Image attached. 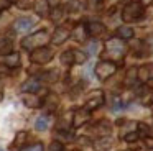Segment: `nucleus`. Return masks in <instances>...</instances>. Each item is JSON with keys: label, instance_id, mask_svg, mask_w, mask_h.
Here are the masks:
<instances>
[{"label": "nucleus", "instance_id": "a211bd4d", "mask_svg": "<svg viewBox=\"0 0 153 151\" xmlns=\"http://www.w3.org/2000/svg\"><path fill=\"white\" fill-rule=\"evenodd\" d=\"M61 62L64 66H73L74 64V49H68L61 54Z\"/></svg>", "mask_w": 153, "mask_h": 151}, {"label": "nucleus", "instance_id": "ea45409f", "mask_svg": "<svg viewBox=\"0 0 153 151\" xmlns=\"http://www.w3.org/2000/svg\"><path fill=\"white\" fill-rule=\"evenodd\" d=\"M125 151H132V150H125Z\"/></svg>", "mask_w": 153, "mask_h": 151}, {"label": "nucleus", "instance_id": "473e14b6", "mask_svg": "<svg viewBox=\"0 0 153 151\" xmlns=\"http://www.w3.org/2000/svg\"><path fill=\"white\" fill-rule=\"evenodd\" d=\"M22 151H43V144L35 143V144H31V146H28V148H23Z\"/></svg>", "mask_w": 153, "mask_h": 151}, {"label": "nucleus", "instance_id": "0eeeda50", "mask_svg": "<svg viewBox=\"0 0 153 151\" xmlns=\"http://www.w3.org/2000/svg\"><path fill=\"white\" fill-rule=\"evenodd\" d=\"M33 26H35V18H30V16H22V18L15 20V23H13V30L17 33L30 31Z\"/></svg>", "mask_w": 153, "mask_h": 151}, {"label": "nucleus", "instance_id": "20e7f679", "mask_svg": "<svg viewBox=\"0 0 153 151\" xmlns=\"http://www.w3.org/2000/svg\"><path fill=\"white\" fill-rule=\"evenodd\" d=\"M115 71H117V64L114 61L104 59V61H100V62L96 64V76H97V79H100V81L109 79L110 76L115 74Z\"/></svg>", "mask_w": 153, "mask_h": 151}, {"label": "nucleus", "instance_id": "f257e3e1", "mask_svg": "<svg viewBox=\"0 0 153 151\" xmlns=\"http://www.w3.org/2000/svg\"><path fill=\"white\" fill-rule=\"evenodd\" d=\"M127 46L120 38H110L105 41V58H109L107 61H120L125 56Z\"/></svg>", "mask_w": 153, "mask_h": 151}, {"label": "nucleus", "instance_id": "7ed1b4c3", "mask_svg": "<svg viewBox=\"0 0 153 151\" xmlns=\"http://www.w3.org/2000/svg\"><path fill=\"white\" fill-rule=\"evenodd\" d=\"M145 15V5L142 2H128L122 10V20L127 23L138 21Z\"/></svg>", "mask_w": 153, "mask_h": 151}, {"label": "nucleus", "instance_id": "f03ea898", "mask_svg": "<svg viewBox=\"0 0 153 151\" xmlns=\"http://www.w3.org/2000/svg\"><path fill=\"white\" fill-rule=\"evenodd\" d=\"M50 38L51 36L46 30H40V31L27 36V38L22 41V46H23V49H27V51H35V49H38V48L46 44V43L50 41Z\"/></svg>", "mask_w": 153, "mask_h": 151}, {"label": "nucleus", "instance_id": "7c9ffc66", "mask_svg": "<svg viewBox=\"0 0 153 151\" xmlns=\"http://www.w3.org/2000/svg\"><path fill=\"white\" fill-rule=\"evenodd\" d=\"M123 140H125L127 143H132V141H137V140H138V133H137V131H132V133H127L125 136H123Z\"/></svg>", "mask_w": 153, "mask_h": 151}, {"label": "nucleus", "instance_id": "1a4fd4ad", "mask_svg": "<svg viewBox=\"0 0 153 151\" xmlns=\"http://www.w3.org/2000/svg\"><path fill=\"white\" fill-rule=\"evenodd\" d=\"M91 120V112L87 110V108H77L76 112H74V118H73V125L76 128L82 127L84 123H87V121Z\"/></svg>", "mask_w": 153, "mask_h": 151}, {"label": "nucleus", "instance_id": "e433bc0d", "mask_svg": "<svg viewBox=\"0 0 153 151\" xmlns=\"http://www.w3.org/2000/svg\"><path fill=\"white\" fill-rule=\"evenodd\" d=\"M152 2H153V0H142L143 5H148V3H152Z\"/></svg>", "mask_w": 153, "mask_h": 151}, {"label": "nucleus", "instance_id": "f8f14e48", "mask_svg": "<svg viewBox=\"0 0 153 151\" xmlns=\"http://www.w3.org/2000/svg\"><path fill=\"white\" fill-rule=\"evenodd\" d=\"M2 62H4L7 67H18L20 66V54L18 53H8V54H4L2 58Z\"/></svg>", "mask_w": 153, "mask_h": 151}, {"label": "nucleus", "instance_id": "a19ab883", "mask_svg": "<svg viewBox=\"0 0 153 151\" xmlns=\"http://www.w3.org/2000/svg\"><path fill=\"white\" fill-rule=\"evenodd\" d=\"M0 151H4V150H2V148H0Z\"/></svg>", "mask_w": 153, "mask_h": 151}, {"label": "nucleus", "instance_id": "a878e982", "mask_svg": "<svg viewBox=\"0 0 153 151\" xmlns=\"http://www.w3.org/2000/svg\"><path fill=\"white\" fill-rule=\"evenodd\" d=\"M137 127H138V136H140V135H142L143 138L152 136V130H150L148 125H145V123H138Z\"/></svg>", "mask_w": 153, "mask_h": 151}, {"label": "nucleus", "instance_id": "2eb2a0df", "mask_svg": "<svg viewBox=\"0 0 153 151\" xmlns=\"http://www.w3.org/2000/svg\"><path fill=\"white\" fill-rule=\"evenodd\" d=\"M71 36H73L76 41L82 43L84 39L87 38V31H86V25H77L76 28L73 30V33H71Z\"/></svg>", "mask_w": 153, "mask_h": 151}, {"label": "nucleus", "instance_id": "4c0bfd02", "mask_svg": "<svg viewBox=\"0 0 153 151\" xmlns=\"http://www.w3.org/2000/svg\"><path fill=\"white\" fill-rule=\"evenodd\" d=\"M2 98H4V92L0 90V100H2Z\"/></svg>", "mask_w": 153, "mask_h": 151}, {"label": "nucleus", "instance_id": "4be33fe9", "mask_svg": "<svg viewBox=\"0 0 153 151\" xmlns=\"http://www.w3.org/2000/svg\"><path fill=\"white\" fill-rule=\"evenodd\" d=\"M63 16H64V8H63V7H54V8H53V12H51V20H53V21H59V20L61 18H63Z\"/></svg>", "mask_w": 153, "mask_h": 151}, {"label": "nucleus", "instance_id": "5701e85b", "mask_svg": "<svg viewBox=\"0 0 153 151\" xmlns=\"http://www.w3.org/2000/svg\"><path fill=\"white\" fill-rule=\"evenodd\" d=\"M15 5L20 10H30V8H33L35 0H15Z\"/></svg>", "mask_w": 153, "mask_h": 151}, {"label": "nucleus", "instance_id": "6e6552de", "mask_svg": "<svg viewBox=\"0 0 153 151\" xmlns=\"http://www.w3.org/2000/svg\"><path fill=\"white\" fill-rule=\"evenodd\" d=\"M69 36H71L69 28H66V26H58V28L54 30V33L51 35L50 41L53 43V44H63Z\"/></svg>", "mask_w": 153, "mask_h": 151}, {"label": "nucleus", "instance_id": "b1692460", "mask_svg": "<svg viewBox=\"0 0 153 151\" xmlns=\"http://www.w3.org/2000/svg\"><path fill=\"white\" fill-rule=\"evenodd\" d=\"M87 54L84 51H79V49H74V64H82L86 62Z\"/></svg>", "mask_w": 153, "mask_h": 151}, {"label": "nucleus", "instance_id": "58836bf2", "mask_svg": "<svg viewBox=\"0 0 153 151\" xmlns=\"http://www.w3.org/2000/svg\"><path fill=\"white\" fill-rule=\"evenodd\" d=\"M148 151H153V148H152V150H148Z\"/></svg>", "mask_w": 153, "mask_h": 151}, {"label": "nucleus", "instance_id": "c85d7f7f", "mask_svg": "<svg viewBox=\"0 0 153 151\" xmlns=\"http://www.w3.org/2000/svg\"><path fill=\"white\" fill-rule=\"evenodd\" d=\"M48 151H64V144L61 143V141H51Z\"/></svg>", "mask_w": 153, "mask_h": 151}, {"label": "nucleus", "instance_id": "f704fd0d", "mask_svg": "<svg viewBox=\"0 0 153 151\" xmlns=\"http://www.w3.org/2000/svg\"><path fill=\"white\" fill-rule=\"evenodd\" d=\"M10 5H12V2H10V0H0V12H4V10H7Z\"/></svg>", "mask_w": 153, "mask_h": 151}, {"label": "nucleus", "instance_id": "79ce46f5", "mask_svg": "<svg viewBox=\"0 0 153 151\" xmlns=\"http://www.w3.org/2000/svg\"><path fill=\"white\" fill-rule=\"evenodd\" d=\"M10 2H12V0H10ZM13 2H15V0H13Z\"/></svg>", "mask_w": 153, "mask_h": 151}, {"label": "nucleus", "instance_id": "c9c22d12", "mask_svg": "<svg viewBox=\"0 0 153 151\" xmlns=\"http://www.w3.org/2000/svg\"><path fill=\"white\" fill-rule=\"evenodd\" d=\"M145 143H146V146L152 150V148H153V136H146L145 138Z\"/></svg>", "mask_w": 153, "mask_h": 151}, {"label": "nucleus", "instance_id": "39448f33", "mask_svg": "<svg viewBox=\"0 0 153 151\" xmlns=\"http://www.w3.org/2000/svg\"><path fill=\"white\" fill-rule=\"evenodd\" d=\"M54 53L51 48H48V46H41V48L35 49V51H31V62H35V64H48V62L53 59Z\"/></svg>", "mask_w": 153, "mask_h": 151}, {"label": "nucleus", "instance_id": "f3484780", "mask_svg": "<svg viewBox=\"0 0 153 151\" xmlns=\"http://www.w3.org/2000/svg\"><path fill=\"white\" fill-rule=\"evenodd\" d=\"M12 39L10 38H0V54H8L12 53Z\"/></svg>", "mask_w": 153, "mask_h": 151}, {"label": "nucleus", "instance_id": "dca6fc26", "mask_svg": "<svg viewBox=\"0 0 153 151\" xmlns=\"http://www.w3.org/2000/svg\"><path fill=\"white\" fill-rule=\"evenodd\" d=\"M92 130L97 131L100 136H107L110 133V125H109V121H99L96 127H92Z\"/></svg>", "mask_w": 153, "mask_h": 151}, {"label": "nucleus", "instance_id": "9d476101", "mask_svg": "<svg viewBox=\"0 0 153 151\" xmlns=\"http://www.w3.org/2000/svg\"><path fill=\"white\" fill-rule=\"evenodd\" d=\"M86 31H87V36L97 38V36H100V35L105 33V26H104L100 21H91V23L86 25Z\"/></svg>", "mask_w": 153, "mask_h": 151}, {"label": "nucleus", "instance_id": "412c9836", "mask_svg": "<svg viewBox=\"0 0 153 151\" xmlns=\"http://www.w3.org/2000/svg\"><path fill=\"white\" fill-rule=\"evenodd\" d=\"M140 46L143 48L145 54H153V36H148V38H145V41L140 43Z\"/></svg>", "mask_w": 153, "mask_h": 151}, {"label": "nucleus", "instance_id": "c756f323", "mask_svg": "<svg viewBox=\"0 0 153 151\" xmlns=\"http://www.w3.org/2000/svg\"><path fill=\"white\" fill-rule=\"evenodd\" d=\"M36 10H38V13H40V15H46V2H45V0H38Z\"/></svg>", "mask_w": 153, "mask_h": 151}, {"label": "nucleus", "instance_id": "423d86ee", "mask_svg": "<svg viewBox=\"0 0 153 151\" xmlns=\"http://www.w3.org/2000/svg\"><path fill=\"white\" fill-rule=\"evenodd\" d=\"M100 105H104V92L102 90H94V92H91L89 98L86 100L84 108L92 112V110H96V108H99Z\"/></svg>", "mask_w": 153, "mask_h": 151}, {"label": "nucleus", "instance_id": "ddd939ff", "mask_svg": "<svg viewBox=\"0 0 153 151\" xmlns=\"http://www.w3.org/2000/svg\"><path fill=\"white\" fill-rule=\"evenodd\" d=\"M41 85H40V79L38 77H31V79H28V81H25L23 82V85H22V90L23 92H38V89H40Z\"/></svg>", "mask_w": 153, "mask_h": 151}, {"label": "nucleus", "instance_id": "bb28decb", "mask_svg": "<svg viewBox=\"0 0 153 151\" xmlns=\"http://www.w3.org/2000/svg\"><path fill=\"white\" fill-rule=\"evenodd\" d=\"M138 79V76H137V69L135 67H132L128 71V74H127V81H125V84L127 85H132V84H135V81Z\"/></svg>", "mask_w": 153, "mask_h": 151}, {"label": "nucleus", "instance_id": "2f4dec72", "mask_svg": "<svg viewBox=\"0 0 153 151\" xmlns=\"http://www.w3.org/2000/svg\"><path fill=\"white\" fill-rule=\"evenodd\" d=\"M43 79L45 81H56L58 79V71L54 69L53 72H46V74H43Z\"/></svg>", "mask_w": 153, "mask_h": 151}, {"label": "nucleus", "instance_id": "393cba45", "mask_svg": "<svg viewBox=\"0 0 153 151\" xmlns=\"http://www.w3.org/2000/svg\"><path fill=\"white\" fill-rule=\"evenodd\" d=\"M104 0H86V7L87 10H92V12H96V10H99L100 7H102Z\"/></svg>", "mask_w": 153, "mask_h": 151}, {"label": "nucleus", "instance_id": "4468645a", "mask_svg": "<svg viewBox=\"0 0 153 151\" xmlns=\"http://www.w3.org/2000/svg\"><path fill=\"white\" fill-rule=\"evenodd\" d=\"M137 76H138V79L142 82L148 81V79H152V81H153V64L143 66V67L137 69Z\"/></svg>", "mask_w": 153, "mask_h": 151}, {"label": "nucleus", "instance_id": "9b49d317", "mask_svg": "<svg viewBox=\"0 0 153 151\" xmlns=\"http://www.w3.org/2000/svg\"><path fill=\"white\" fill-rule=\"evenodd\" d=\"M23 104L30 108H38L45 104V100L41 97H38V95L31 94V92H27V94L23 95Z\"/></svg>", "mask_w": 153, "mask_h": 151}, {"label": "nucleus", "instance_id": "cd10ccee", "mask_svg": "<svg viewBox=\"0 0 153 151\" xmlns=\"http://www.w3.org/2000/svg\"><path fill=\"white\" fill-rule=\"evenodd\" d=\"M110 143H112V141H110V138L109 136H100V140L97 141V148H99V150H105V148H109L110 146Z\"/></svg>", "mask_w": 153, "mask_h": 151}, {"label": "nucleus", "instance_id": "72a5a7b5", "mask_svg": "<svg viewBox=\"0 0 153 151\" xmlns=\"http://www.w3.org/2000/svg\"><path fill=\"white\" fill-rule=\"evenodd\" d=\"M97 53V43L96 41H92V43H89V44H87V54H96Z\"/></svg>", "mask_w": 153, "mask_h": 151}, {"label": "nucleus", "instance_id": "6ab92c4d", "mask_svg": "<svg viewBox=\"0 0 153 151\" xmlns=\"http://www.w3.org/2000/svg\"><path fill=\"white\" fill-rule=\"evenodd\" d=\"M117 35H119L120 39H130V38H133V30L130 26H120L117 30Z\"/></svg>", "mask_w": 153, "mask_h": 151}, {"label": "nucleus", "instance_id": "aec40b11", "mask_svg": "<svg viewBox=\"0 0 153 151\" xmlns=\"http://www.w3.org/2000/svg\"><path fill=\"white\" fill-rule=\"evenodd\" d=\"M48 123H50L48 117L41 115V117H38V118H36V121H35V128H36L38 131H45V130L48 128Z\"/></svg>", "mask_w": 153, "mask_h": 151}]
</instances>
